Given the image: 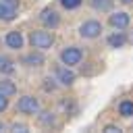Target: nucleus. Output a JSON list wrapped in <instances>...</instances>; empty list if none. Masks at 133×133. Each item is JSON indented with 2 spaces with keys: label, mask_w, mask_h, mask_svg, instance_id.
<instances>
[{
  "label": "nucleus",
  "mask_w": 133,
  "mask_h": 133,
  "mask_svg": "<svg viewBox=\"0 0 133 133\" xmlns=\"http://www.w3.org/2000/svg\"><path fill=\"white\" fill-rule=\"evenodd\" d=\"M10 131H15V133H27L29 127H27L25 123H12V125H10Z\"/></svg>",
  "instance_id": "17"
},
{
  "label": "nucleus",
  "mask_w": 133,
  "mask_h": 133,
  "mask_svg": "<svg viewBox=\"0 0 133 133\" xmlns=\"http://www.w3.org/2000/svg\"><path fill=\"white\" fill-rule=\"evenodd\" d=\"M29 42H31V46L37 48V50H48V48L54 44V35H52L50 31H31Z\"/></svg>",
  "instance_id": "1"
},
{
  "label": "nucleus",
  "mask_w": 133,
  "mask_h": 133,
  "mask_svg": "<svg viewBox=\"0 0 133 133\" xmlns=\"http://www.w3.org/2000/svg\"><path fill=\"white\" fill-rule=\"evenodd\" d=\"M104 133H121V127H116V125H106V127H104Z\"/></svg>",
  "instance_id": "20"
},
{
  "label": "nucleus",
  "mask_w": 133,
  "mask_h": 133,
  "mask_svg": "<svg viewBox=\"0 0 133 133\" xmlns=\"http://www.w3.org/2000/svg\"><path fill=\"white\" fill-rule=\"evenodd\" d=\"M23 62H25L27 66H42V64H44V56H42V54H29V56L23 58Z\"/></svg>",
  "instance_id": "12"
},
{
  "label": "nucleus",
  "mask_w": 133,
  "mask_h": 133,
  "mask_svg": "<svg viewBox=\"0 0 133 133\" xmlns=\"http://www.w3.org/2000/svg\"><path fill=\"white\" fill-rule=\"evenodd\" d=\"M0 131H4V125H2V123H0Z\"/></svg>",
  "instance_id": "24"
},
{
  "label": "nucleus",
  "mask_w": 133,
  "mask_h": 133,
  "mask_svg": "<svg viewBox=\"0 0 133 133\" xmlns=\"http://www.w3.org/2000/svg\"><path fill=\"white\" fill-rule=\"evenodd\" d=\"M37 121H39V125H44V127H54V123H56V118H54L52 112H39V114H37Z\"/></svg>",
  "instance_id": "13"
},
{
  "label": "nucleus",
  "mask_w": 133,
  "mask_h": 133,
  "mask_svg": "<svg viewBox=\"0 0 133 133\" xmlns=\"http://www.w3.org/2000/svg\"><path fill=\"white\" fill-rule=\"evenodd\" d=\"M118 112H121V116H133V102L131 100H123L118 104Z\"/></svg>",
  "instance_id": "14"
},
{
  "label": "nucleus",
  "mask_w": 133,
  "mask_h": 133,
  "mask_svg": "<svg viewBox=\"0 0 133 133\" xmlns=\"http://www.w3.org/2000/svg\"><path fill=\"white\" fill-rule=\"evenodd\" d=\"M0 2H4V4L12 6V8H17V6H19V0H0Z\"/></svg>",
  "instance_id": "22"
},
{
  "label": "nucleus",
  "mask_w": 133,
  "mask_h": 133,
  "mask_svg": "<svg viewBox=\"0 0 133 133\" xmlns=\"http://www.w3.org/2000/svg\"><path fill=\"white\" fill-rule=\"evenodd\" d=\"M15 17H17V8L0 2V21H15Z\"/></svg>",
  "instance_id": "9"
},
{
  "label": "nucleus",
  "mask_w": 133,
  "mask_h": 133,
  "mask_svg": "<svg viewBox=\"0 0 133 133\" xmlns=\"http://www.w3.org/2000/svg\"><path fill=\"white\" fill-rule=\"evenodd\" d=\"M39 21H42L46 27H50V29H54V27L60 25V17H58V12L52 10V8H44L42 15H39Z\"/></svg>",
  "instance_id": "5"
},
{
  "label": "nucleus",
  "mask_w": 133,
  "mask_h": 133,
  "mask_svg": "<svg viewBox=\"0 0 133 133\" xmlns=\"http://www.w3.org/2000/svg\"><path fill=\"white\" fill-rule=\"evenodd\" d=\"M123 4H133V0H121Z\"/></svg>",
  "instance_id": "23"
},
{
  "label": "nucleus",
  "mask_w": 133,
  "mask_h": 133,
  "mask_svg": "<svg viewBox=\"0 0 133 133\" xmlns=\"http://www.w3.org/2000/svg\"><path fill=\"white\" fill-rule=\"evenodd\" d=\"M81 58H83V52H81L79 48H75V46H69V48H64V50L60 52V60H62V64H66V66L79 64Z\"/></svg>",
  "instance_id": "2"
},
{
  "label": "nucleus",
  "mask_w": 133,
  "mask_h": 133,
  "mask_svg": "<svg viewBox=\"0 0 133 133\" xmlns=\"http://www.w3.org/2000/svg\"><path fill=\"white\" fill-rule=\"evenodd\" d=\"M6 108H8V96L0 94V112H4Z\"/></svg>",
  "instance_id": "19"
},
{
  "label": "nucleus",
  "mask_w": 133,
  "mask_h": 133,
  "mask_svg": "<svg viewBox=\"0 0 133 133\" xmlns=\"http://www.w3.org/2000/svg\"><path fill=\"white\" fill-rule=\"evenodd\" d=\"M17 110L23 112V114H37V112H39V102H37V98H33V96H23V98L17 102Z\"/></svg>",
  "instance_id": "3"
},
{
  "label": "nucleus",
  "mask_w": 133,
  "mask_h": 133,
  "mask_svg": "<svg viewBox=\"0 0 133 133\" xmlns=\"http://www.w3.org/2000/svg\"><path fill=\"white\" fill-rule=\"evenodd\" d=\"M60 4H62L66 10H73V8H77V6L81 4V0H60Z\"/></svg>",
  "instance_id": "18"
},
{
  "label": "nucleus",
  "mask_w": 133,
  "mask_h": 133,
  "mask_svg": "<svg viewBox=\"0 0 133 133\" xmlns=\"http://www.w3.org/2000/svg\"><path fill=\"white\" fill-rule=\"evenodd\" d=\"M56 79L62 83V85H71L75 81V73L69 69V66H56Z\"/></svg>",
  "instance_id": "8"
},
{
  "label": "nucleus",
  "mask_w": 133,
  "mask_h": 133,
  "mask_svg": "<svg viewBox=\"0 0 133 133\" xmlns=\"http://www.w3.org/2000/svg\"><path fill=\"white\" fill-rule=\"evenodd\" d=\"M44 81H46V83H44V89H46V91H52V89H54V87H56V85H54V83H52V81H54V79H50V77H48V79H44Z\"/></svg>",
  "instance_id": "21"
},
{
  "label": "nucleus",
  "mask_w": 133,
  "mask_h": 133,
  "mask_svg": "<svg viewBox=\"0 0 133 133\" xmlns=\"http://www.w3.org/2000/svg\"><path fill=\"white\" fill-rule=\"evenodd\" d=\"M108 23H110L114 29H125V27L131 23V17H129L127 12H114V15H110Z\"/></svg>",
  "instance_id": "6"
},
{
  "label": "nucleus",
  "mask_w": 133,
  "mask_h": 133,
  "mask_svg": "<svg viewBox=\"0 0 133 133\" xmlns=\"http://www.w3.org/2000/svg\"><path fill=\"white\" fill-rule=\"evenodd\" d=\"M108 46L110 48H121V46H125V42H127V37H125V33H112V35H108Z\"/></svg>",
  "instance_id": "10"
},
{
  "label": "nucleus",
  "mask_w": 133,
  "mask_h": 133,
  "mask_svg": "<svg viewBox=\"0 0 133 133\" xmlns=\"http://www.w3.org/2000/svg\"><path fill=\"white\" fill-rule=\"evenodd\" d=\"M12 71H15V62H12L10 58H6V56H0V73L10 75Z\"/></svg>",
  "instance_id": "15"
},
{
  "label": "nucleus",
  "mask_w": 133,
  "mask_h": 133,
  "mask_svg": "<svg viewBox=\"0 0 133 133\" xmlns=\"http://www.w3.org/2000/svg\"><path fill=\"white\" fill-rule=\"evenodd\" d=\"M0 94H4V96H12V94H17V85L12 83V81H8V79H0Z\"/></svg>",
  "instance_id": "11"
},
{
  "label": "nucleus",
  "mask_w": 133,
  "mask_h": 133,
  "mask_svg": "<svg viewBox=\"0 0 133 133\" xmlns=\"http://www.w3.org/2000/svg\"><path fill=\"white\" fill-rule=\"evenodd\" d=\"M100 31H102V23H100V21H85V23L79 27V35H81V37H87V39L98 37Z\"/></svg>",
  "instance_id": "4"
},
{
  "label": "nucleus",
  "mask_w": 133,
  "mask_h": 133,
  "mask_svg": "<svg viewBox=\"0 0 133 133\" xmlns=\"http://www.w3.org/2000/svg\"><path fill=\"white\" fill-rule=\"evenodd\" d=\"M4 42H6L8 48L19 50V48H23V33L21 31H8L6 37H4Z\"/></svg>",
  "instance_id": "7"
},
{
  "label": "nucleus",
  "mask_w": 133,
  "mask_h": 133,
  "mask_svg": "<svg viewBox=\"0 0 133 133\" xmlns=\"http://www.w3.org/2000/svg\"><path fill=\"white\" fill-rule=\"evenodd\" d=\"M91 6L100 12H108L112 8V0H91Z\"/></svg>",
  "instance_id": "16"
}]
</instances>
